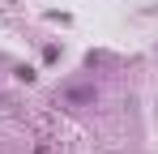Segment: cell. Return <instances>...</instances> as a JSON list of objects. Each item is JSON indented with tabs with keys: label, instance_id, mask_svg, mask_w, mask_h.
Here are the masks:
<instances>
[{
	"label": "cell",
	"instance_id": "7a4b0ae2",
	"mask_svg": "<svg viewBox=\"0 0 158 154\" xmlns=\"http://www.w3.org/2000/svg\"><path fill=\"white\" fill-rule=\"evenodd\" d=\"M13 77H17V81H34V69H26V64H17V69H13Z\"/></svg>",
	"mask_w": 158,
	"mask_h": 154
},
{
	"label": "cell",
	"instance_id": "6da1fadb",
	"mask_svg": "<svg viewBox=\"0 0 158 154\" xmlns=\"http://www.w3.org/2000/svg\"><path fill=\"white\" fill-rule=\"evenodd\" d=\"M94 99H98L94 86H69L64 90V107H94Z\"/></svg>",
	"mask_w": 158,
	"mask_h": 154
}]
</instances>
